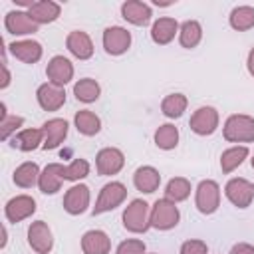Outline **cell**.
<instances>
[{
	"label": "cell",
	"instance_id": "cell-1",
	"mask_svg": "<svg viewBox=\"0 0 254 254\" xmlns=\"http://www.w3.org/2000/svg\"><path fill=\"white\" fill-rule=\"evenodd\" d=\"M121 220L125 230L133 234H143L151 228V206L143 198H135L125 206Z\"/></svg>",
	"mask_w": 254,
	"mask_h": 254
},
{
	"label": "cell",
	"instance_id": "cell-2",
	"mask_svg": "<svg viewBox=\"0 0 254 254\" xmlns=\"http://www.w3.org/2000/svg\"><path fill=\"white\" fill-rule=\"evenodd\" d=\"M222 135L228 143H252L254 141V117L234 113L224 121Z\"/></svg>",
	"mask_w": 254,
	"mask_h": 254
},
{
	"label": "cell",
	"instance_id": "cell-3",
	"mask_svg": "<svg viewBox=\"0 0 254 254\" xmlns=\"http://www.w3.org/2000/svg\"><path fill=\"white\" fill-rule=\"evenodd\" d=\"M125 198H127V187L123 183H119V181H111V183L101 187L99 196L95 200V206L91 208V214L97 216V214L109 212V210L117 208Z\"/></svg>",
	"mask_w": 254,
	"mask_h": 254
},
{
	"label": "cell",
	"instance_id": "cell-4",
	"mask_svg": "<svg viewBox=\"0 0 254 254\" xmlns=\"http://www.w3.org/2000/svg\"><path fill=\"white\" fill-rule=\"evenodd\" d=\"M181 212L177 208V202L169 198H159L151 206V226L157 230H171L179 224Z\"/></svg>",
	"mask_w": 254,
	"mask_h": 254
},
{
	"label": "cell",
	"instance_id": "cell-5",
	"mask_svg": "<svg viewBox=\"0 0 254 254\" xmlns=\"http://www.w3.org/2000/svg\"><path fill=\"white\" fill-rule=\"evenodd\" d=\"M194 204L200 214H212L220 206V187L216 181L204 179L198 183L194 192Z\"/></svg>",
	"mask_w": 254,
	"mask_h": 254
},
{
	"label": "cell",
	"instance_id": "cell-6",
	"mask_svg": "<svg viewBox=\"0 0 254 254\" xmlns=\"http://www.w3.org/2000/svg\"><path fill=\"white\" fill-rule=\"evenodd\" d=\"M224 194L236 208H248L254 198V185L242 177H234L226 183Z\"/></svg>",
	"mask_w": 254,
	"mask_h": 254
},
{
	"label": "cell",
	"instance_id": "cell-7",
	"mask_svg": "<svg viewBox=\"0 0 254 254\" xmlns=\"http://www.w3.org/2000/svg\"><path fill=\"white\" fill-rule=\"evenodd\" d=\"M189 127L192 133L200 135V137H206V135H212L216 129H218V111L210 105H202L198 107L192 115H190V121H189Z\"/></svg>",
	"mask_w": 254,
	"mask_h": 254
},
{
	"label": "cell",
	"instance_id": "cell-8",
	"mask_svg": "<svg viewBox=\"0 0 254 254\" xmlns=\"http://www.w3.org/2000/svg\"><path fill=\"white\" fill-rule=\"evenodd\" d=\"M125 165V155L115 147H105L95 155V169L101 177L117 175Z\"/></svg>",
	"mask_w": 254,
	"mask_h": 254
},
{
	"label": "cell",
	"instance_id": "cell-9",
	"mask_svg": "<svg viewBox=\"0 0 254 254\" xmlns=\"http://www.w3.org/2000/svg\"><path fill=\"white\" fill-rule=\"evenodd\" d=\"M36 212V200L28 194H18V196H12L6 206H4V216L8 222H22L26 220L28 216H32Z\"/></svg>",
	"mask_w": 254,
	"mask_h": 254
},
{
	"label": "cell",
	"instance_id": "cell-10",
	"mask_svg": "<svg viewBox=\"0 0 254 254\" xmlns=\"http://www.w3.org/2000/svg\"><path fill=\"white\" fill-rule=\"evenodd\" d=\"M28 244L38 254H48L54 248V234L44 220H36L28 228Z\"/></svg>",
	"mask_w": 254,
	"mask_h": 254
},
{
	"label": "cell",
	"instance_id": "cell-11",
	"mask_svg": "<svg viewBox=\"0 0 254 254\" xmlns=\"http://www.w3.org/2000/svg\"><path fill=\"white\" fill-rule=\"evenodd\" d=\"M4 28L12 36H28V34H36L40 26L30 18L28 12H24V10H10L4 16Z\"/></svg>",
	"mask_w": 254,
	"mask_h": 254
},
{
	"label": "cell",
	"instance_id": "cell-12",
	"mask_svg": "<svg viewBox=\"0 0 254 254\" xmlns=\"http://www.w3.org/2000/svg\"><path fill=\"white\" fill-rule=\"evenodd\" d=\"M131 46V34L121 26H109L103 30V48L109 56H121Z\"/></svg>",
	"mask_w": 254,
	"mask_h": 254
},
{
	"label": "cell",
	"instance_id": "cell-13",
	"mask_svg": "<svg viewBox=\"0 0 254 254\" xmlns=\"http://www.w3.org/2000/svg\"><path fill=\"white\" fill-rule=\"evenodd\" d=\"M36 99H38V105L44 109V111H58L64 103H65V89L56 85V83H42L36 91Z\"/></svg>",
	"mask_w": 254,
	"mask_h": 254
},
{
	"label": "cell",
	"instance_id": "cell-14",
	"mask_svg": "<svg viewBox=\"0 0 254 254\" xmlns=\"http://www.w3.org/2000/svg\"><path fill=\"white\" fill-rule=\"evenodd\" d=\"M89 206V187L85 185H73L64 194V210L71 216L83 214Z\"/></svg>",
	"mask_w": 254,
	"mask_h": 254
},
{
	"label": "cell",
	"instance_id": "cell-15",
	"mask_svg": "<svg viewBox=\"0 0 254 254\" xmlns=\"http://www.w3.org/2000/svg\"><path fill=\"white\" fill-rule=\"evenodd\" d=\"M67 121L62 119V117H54V119H48L44 125H42V131H44V145L42 149L46 151H54L58 149L64 139L67 137Z\"/></svg>",
	"mask_w": 254,
	"mask_h": 254
},
{
	"label": "cell",
	"instance_id": "cell-16",
	"mask_svg": "<svg viewBox=\"0 0 254 254\" xmlns=\"http://www.w3.org/2000/svg\"><path fill=\"white\" fill-rule=\"evenodd\" d=\"M46 75H48L50 83H56V85L64 87V85L69 83L71 77H73V65H71V62H69L67 58H64V56H54V58L48 62V65H46Z\"/></svg>",
	"mask_w": 254,
	"mask_h": 254
},
{
	"label": "cell",
	"instance_id": "cell-17",
	"mask_svg": "<svg viewBox=\"0 0 254 254\" xmlns=\"http://www.w3.org/2000/svg\"><path fill=\"white\" fill-rule=\"evenodd\" d=\"M121 16L133 26H147L151 22V6L141 0H127L121 4Z\"/></svg>",
	"mask_w": 254,
	"mask_h": 254
},
{
	"label": "cell",
	"instance_id": "cell-18",
	"mask_svg": "<svg viewBox=\"0 0 254 254\" xmlns=\"http://www.w3.org/2000/svg\"><path fill=\"white\" fill-rule=\"evenodd\" d=\"M6 48L16 60H20L24 64H36L42 58V52H44L42 44L36 42V40H16V42L8 44Z\"/></svg>",
	"mask_w": 254,
	"mask_h": 254
},
{
	"label": "cell",
	"instance_id": "cell-19",
	"mask_svg": "<svg viewBox=\"0 0 254 254\" xmlns=\"http://www.w3.org/2000/svg\"><path fill=\"white\" fill-rule=\"evenodd\" d=\"M65 48L69 50L71 56H75L77 60H89L93 56V42L91 38L81 32V30H73L67 34L65 38Z\"/></svg>",
	"mask_w": 254,
	"mask_h": 254
},
{
	"label": "cell",
	"instance_id": "cell-20",
	"mask_svg": "<svg viewBox=\"0 0 254 254\" xmlns=\"http://www.w3.org/2000/svg\"><path fill=\"white\" fill-rule=\"evenodd\" d=\"M26 12L40 26V24L56 22L60 18V14H62V6L58 2H52V0H40V2H34Z\"/></svg>",
	"mask_w": 254,
	"mask_h": 254
},
{
	"label": "cell",
	"instance_id": "cell-21",
	"mask_svg": "<svg viewBox=\"0 0 254 254\" xmlns=\"http://www.w3.org/2000/svg\"><path fill=\"white\" fill-rule=\"evenodd\" d=\"M133 185H135L137 190L151 194V192H155V190L159 189V185H161V175H159V171H157L155 167L143 165V167H139V169L133 173Z\"/></svg>",
	"mask_w": 254,
	"mask_h": 254
},
{
	"label": "cell",
	"instance_id": "cell-22",
	"mask_svg": "<svg viewBox=\"0 0 254 254\" xmlns=\"http://www.w3.org/2000/svg\"><path fill=\"white\" fill-rule=\"evenodd\" d=\"M179 28L181 26L177 24L175 18L163 16V18L155 20L153 26H151V40L155 44H159V46H165V44H169V42L175 40V34L179 32Z\"/></svg>",
	"mask_w": 254,
	"mask_h": 254
},
{
	"label": "cell",
	"instance_id": "cell-23",
	"mask_svg": "<svg viewBox=\"0 0 254 254\" xmlns=\"http://www.w3.org/2000/svg\"><path fill=\"white\" fill-rule=\"evenodd\" d=\"M81 250L83 254H109L111 240L103 230H87L81 236Z\"/></svg>",
	"mask_w": 254,
	"mask_h": 254
},
{
	"label": "cell",
	"instance_id": "cell-24",
	"mask_svg": "<svg viewBox=\"0 0 254 254\" xmlns=\"http://www.w3.org/2000/svg\"><path fill=\"white\" fill-rule=\"evenodd\" d=\"M62 167L60 163H50L44 167V171L40 173V181H38V187L44 194H56L60 189H62Z\"/></svg>",
	"mask_w": 254,
	"mask_h": 254
},
{
	"label": "cell",
	"instance_id": "cell-25",
	"mask_svg": "<svg viewBox=\"0 0 254 254\" xmlns=\"http://www.w3.org/2000/svg\"><path fill=\"white\" fill-rule=\"evenodd\" d=\"M10 145H12L14 149L24 151V153L34 151V149H38L40 145H44V131H42V129H22V131H18V133L10 139Z\"/></svg>",
	"mask_w": 254,
	"mask_h": 254
},
{
	"label": "cell",
	"instance_id": "cell-26",
	"mask_svg": "<svg viewBox=\"0 0 254 254\" xmlns=\"http://www.w3.org/2000/svg\"><path fill=\"white\" fill-rule=\"evenodd\" d=\"M40 173H42V171H40V167H38L36 163L26 161V163H22V165L16 167L12 179H14V183H16L20 189H32L34 185H38Z\"/></svg>",
	"mask_w": 254,
	"mask_h": 254
},
{
	"label": "cell",
	"instance_id": "cell-27",
	"mask_svg": "<svg viewBox=\"0 0 254 254\" xmlns=\"http://www.w3.org/2000/svg\"><path fill=\"white\" fill-rule=\"evenodd\" d=\"M73 123H75V129L85 137H93L101 131V119L89 109H79L73 117Z\"/></svg>",
	"mask_w": 254,
	"mask_h": 254
},
{
	"label": "cell",
	"instance_id": "cell-28",
	"mask_svg": "<svg viewBox=\"0 0 254 254\" xmlns=\"http://www.w3.org/2000/svg\"><path fill=\"white\" fill-rule=\"evenodd\" d=\"M202 40V26L196 22V20H187L181 24L179 28V42L183 48L187 50H192L200 44Z\"/></svg>",
	"mask_w": 254,
	"mask_h": 254
},
{
	"label": "cell",
	"instance_id": "cell-29",
	"mask_svg": "<svg viewBox=\"0 0 254 254\" xmlns=\"http://www.w3.org/2000/svg\"><path fill=\"white\" fill-rule=\"evenodd\" d=\"M73 95H75V99L81 101V103H93V101L99 99L101 87H99V83H97L95 79L83 77V79H79V81L73 83Z\"/></svg>",
	"mask_w": 254,
	"mask_h": 254
},
{
	"label": "cell",
	"instance_id": "cell-30",
	"mask_svg": "<svg viewBox=\"0 0 254 254\" xmlns=\"http://www.w3.org/2000/svg\"><path fill=\"white\" fill-rule=\"evenodd\" d=\"M246 157H248V147L246 145H236V147H230V149L222 151V155H220V169H222V173L224 175L232 173L234 169H238L244 163Z\"/></svg>",
	"mask_w": 254,
	"mask_h": 254
},
{
	"label": "cell",
	"instance_id": "cell-31",
	"mask_svg": "<svg viewBox=\"0 0 254 254\" xmlns=\"http://www.w3.org/2000/svg\"><path fill=\"white\" fill-rule=\"evenodd\" d=\"M187 105H189L187 95H183V93H171V95H167L161 101V111L169 119H179L187 111Z\"/></svg>",
	"mask_w": 254,
	"mask_h": 254
},
{
	"label": "cell",
	"instance_id": "cell-32",
	"mask_svg": "<svg viewBox=\"0 0 254 254\" xmlns=\"http://www.w3.org/2000/svg\"><path fill=\"white\" fill-rule=\"evenodd\" d=\"M228 22L238 32H246V30L254 28V8L252 6H236L230 12Z\"/></svg>",
	"mask_w": 254,
	"mask_h": 254
},
{
	"label": "cell",
	"instance_id": "cell-33",
	"mask_svg": "<svg viewBox=\"0 0 254 254\" xmlns=\"http://www.w3.org/2000/svg\"><path fill=\"white\" fill-rule=\"evenodd\" d=\"M155 145L163 151H171L179 145V129L171 123L159 125V129L155 131Z\"/></svg>",
	"mask_w": 254,
	"mask_h": 254
},
{
	"label": "cell",
	"instance_id": "cell-34",
	"mask_svg": "<svg viewBox=\"0 0 254 254\" xmlns=\"http://www.w3.org/2000/svg\"><path fill=\"white\" fill-rule=\"evenodd\" d=\"M190 194V183L185 179V177H175L167 183L165 187V198L173 200V202H181V200H187Z\"/></svg>",
	"mask_w": 254,
	"mask_h": 254
},
{
	"label": "cell",
	"instance_id": "cell-35",
	"mask_svg": "<svg viewBox=\"0 0 254 254\" xmlns=\"http://www.w3.org/2000/svg\"><path fill=\"white\" fill-rule=\"evenodd\" d=\"M22 125H24V117H20V115H8V113H6V105L2 103L0 139H2V141H8V139H10V135H12V133L16 135V131H18Z\"/></svg>",
	"mask_w": 254,
	"mask_h": 254
},
{
	"label": "cell",
	"instance_id": "cell-36",
	"mask_svg": "<svg viewBox=\"0 0 254 254\" xmlns=\"http://www.w3.org/2000/svg\"><path fill=\"white\" fill-rule=\"evenodd\" d=\"M89 175V163L85 159H73L71 165L62 167V179L64 181H81Z\"/></svg>",
	"mask_w": 254,
	"mask_h": 254
},
{
	"label": "cell",
	"instance_id": "cell-37",
	"mask_svg": "<svg viewBox=\"0 0 254 254\" xmlns=\"http://www.w3.org/2000/svg\"><path fill=\"white\" fill-rule=\"evenodd\" d=\"M115 254H145V242L143 240H137V238H129V240H123Z\"/></svg>",
	"mask_w": 254,
	"mask_h": 254
},
{
	"label": "cell",
	"instance_id": "cell-38",
	"mask_svg": "<svg viewBox=\"0 0 254 254\" xmlns=\"http://www.w3.org/2000/svg\"><path fill=\"white\" fill-rule=\"evenodd\" d=\"M181 254H208V246L204 240H185L181 244Z\"/></svg>",
	"mask_w": 254,
	"mask_h": 254
},
{
	"label": "cell",
	"instance_id": "cell-39",
	"mask_svg": "<svg viewBox=\"0 0 254 254\" xmlns=\"http://www.w3.org/2000/svg\"><path fill=\"white\" fill-rule=\"evenodd\" d=\"M228 254H254V246L248 244V242H238V244H234L230 248Z\"/></svg>",
	"mask_w": 254,
	"mask_h": 254
},
{
	"label": "cell",
	"instance_id": "cell-40",
	"mask_svg": "<svg viewBox=\"0 0 254 254\" xmlns=\"http://www.w3.org/2000/svg\"><path fill=\"white\" fill-rule=\"evenodd\" d=\"M2 71H4V79H2L0 87H2V89H6V87L10 85V71H8V67H6V62H2Z\"/></svg>",
	"mask_w": 254,
	"mask_h": 254
},
{
	"label": "cell",
	"instance_id": "cell-41",
	"mask_svg": "<svg viewBox=\"0 0 254 254\" xmlns=\"http://www.w3.org/2000/svg\"><path fill=\"white\" fill-rule=\"evenodd\" d=\"M246 67H248V73L254 77V48L248 52V60H246Z\"/></svg>",
	"mask_w": 254,
	"mask_h": 254
},
{
	"label": "cell",
	"instance_id": "cell-42",
	"mask_svg": "<svg viewBox=\"0 0 254 254\" xmlns=\"http://www.w3.org/2000/svg\"><path fill=\"white\" fill-rule=\"evenodd\" d=\"M155 6H171V2H159V0H153Z\"/></svg>",
	"mask_w": 254,
	"mask_h": 254
},
{
	"label": "cell",
	"instance_id": "cell-43",
	"mask_svg": "<svg viewBox=\"0 0 254 254\" xmlns=\"http://www.w3.org/2000/svg\"><path fill=\"white\" fill-rule=\"evenodd\" d=\"M250 165H252V169H254V157H252V159H250Z\"/></svg>",
	"mask_w": 254,
	"mask_h": 254
},
{
	"label": "cell",
	"instance_id": "cell-44",
	"mask_svg": "<svg viewBox=\"0 0 254 254\" xmlns=\"http://www.w3.org/2000/svg\"><path fill=\"white\" fill-rule=\"evenodd\" d=\"M151 254H155V252H151Z\"/></svg>",
	"mask_w": 254,
	"mask_h": 254
}]
</instances>
